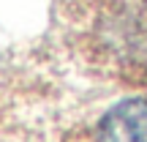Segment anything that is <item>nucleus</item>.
Returning a JSON list of instances; mask_svg holds the SVG:
<instances>
[{"mask_svg":"<svg viewBox=\"0 0 147 142\" xmlns=\"http://www.w3.org/2000/svg\"><path fill=\"white\" fill-rule=\"evenodd\" d=\"M90 142H147V99H125L93 126Z\"/></svg>","mask_w":147,"mask_h":142,"instance_id":"nucleus-2","label":"nucleus"},{"mask_svg":"<svg viewBox=\"0 0 147 142\" xmlns=\"http://www.w3.org/2000/svg\"><path fill=\"white\" fill-rule=\"evenodd\" d=\"M74 47L98 71L147 79V0H60Z\"/></svg>","mask_w":147,"mask_h":142,"instance_id":"nucleus-1","label":"nucleus"}]
</instances>
